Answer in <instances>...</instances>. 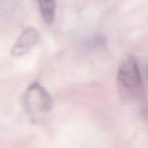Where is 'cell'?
Instances as JSON below:
<instances>
[{
  "label": "cell",
  "mask_w": 148,
  "mask_h": 148,
  "mask_svg": "<svg viewBox=\"0 0 148 148\" xmlns=\"http://www.w3.org/2000/svg\"><path fill=\"white\" fill-rule=\"evenodd\" d=\"M43 20L47 25L53 23L56 13L55 0H37Z\"/></svg>",
  "instance_id": "277c9868"
},
{
  "label": "cell",
  "mask_w": 148,
  "mask_h": 148,
  "mask_svg": "<svg viewBox=\"0 0 148 148\" xmlns=\"http://www.w3.org/2000/svg\"><path fill=\"white\" fill-rule=\"evenodd\" d=\"M117 81L121 90L131 96L140 97L143 94V82L138 63L132 55L123 58L119 66Z\"/></svg>",
  "instance_id": "6da1fadb"
},
{
  "label": "cell",
  "mask_w": 148,
  "mask_h": 148,
  "mask_svg": "<svg viewBox=\"0 0 148 148\" xmlns=\"http://www.w3.org/2000/svg\"><path fill=\"white\" fill-rule=\"evenodd\" d=\"M38 39V32L33 27H27L22 32L13 45L12 55L21 56L26 54L34 47Z\"/></svg>",
  "instance_id": "3957f363"
},
{
  "label": "cell",
  "mask_w": 148,
  "mask_h": 148,
  "mask_svg": "<svg viewBox=\"0 0 148 148\" xmlns=\"http://www.w3.org/2000/svg\"><path fill=\"white\" fill-rule=\"evenodd\" d=\"M25 102L27 111L33 119L48 115L53 107V100L49 92L37 82L31 84L27 88Z\"/></svg>",
  "instance_id": "7a4b0ae2"
}]
</instances>
